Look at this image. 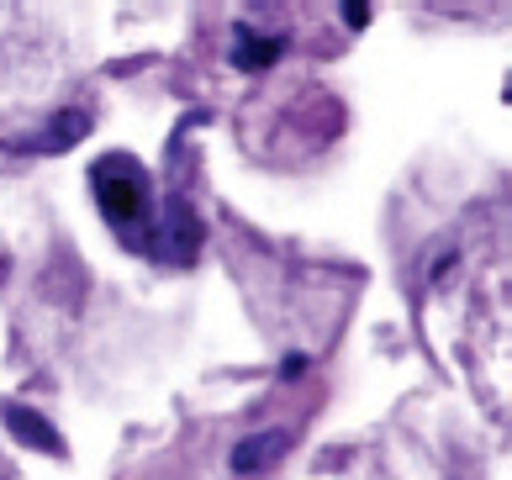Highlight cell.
<instances>
[{"label":"cell","mask_w":512,"mask_h":480,"mask_svg":"<svg viewBox=\"0 0 512 480\" xmlns=\"http://www.w3.org/2000/svg\"><path fill=\"white\" fill-rule=\"evenodd\" d=\"M280 375H286V380H296V375H307V354H291L286 364H280Z\"/></svg>","instance_id":"cell-7"},{"label":"cell","mask_w":512,"mask_h":480,"mask_svg":"<svg viewBox=\"0 0 512 480\" xmlns=\"http://www.w3.org/2000/svg\"><path fill=\"white\" fill-rule=\"evenodd\" d=\"M0 422H6V433L16 438V444H27V449H37V454H53V459L64 454L59 428H53L43 412L22 407V401H0Z\"/></svg>","instance_id":"cell-3"},{"label":"cell","mask_w":512,"mask_h":480,"mask_svg":"<svg viewBox=\"0 0 512 480\" xmlns=\"http://www.w3.org/2000/svg\"><path fill=\"white\" fill-rule=\"evenodd\" d=\"M90 185H96L101 211H106L111 227L132 233V227L143 222V211H148V175H143V164H132L127 153H111V159H101L96 169H90Z\"/></svg>","instance_id":"cell-1"},{"label":"cell","mask_w":512,"mask_h":480,"mask_svg":"<svg viewBox=\"0 0 512 480\" xmlns=\"http://www.w3.org/2000/svg\"><path fill=\"white\" fill-rule=\"evenodd\" d=\"M159 243H164V254L175 259V264H196V254H201V222H196L191 201H180V196L164 201Z\"/></svg>","instance_id":"cell-2"},{"label":"cell","mask_w":512,"mask_h":480,"mask_svg":"<svg viewBox=\"0 0 512 480\" xmlns=\"http://www.w3.org/2000/svg\"><path fill=\"white\" fill-rule=\"evenodd\" d=\"M344 22H349V27H365V22H370V6H354V0H349V6H344Z\"/></svg>","instance_id":"cell-8"},{"label":"cell","mask_w":512,"mask_h":480,"mask_svg":"<svg viewBox=\"0 0 512 480\" xmlns=\"http://www.w3.org/2000/svg\"><path fill=\"white\" fill-rule=\"evenodd\" d=\"M280 59V37H259L249 32V27H238V48H233V64H243V69H264V64H275Z\"/></svg>","instance_id":"cell-6"},{"label":"cell","mask_w":512,"mask_h":480,"mask_svg":"<svg viewBox=\"0 0 512 480\" xmlns=\"http://www.w3.org/2000/svg\"><path fill=\"white\" fill-rule=\"evenodd\" d=\"M85 132H90V117H85V111H64V117L53 122L48 138H37V143H27V148H37V153H59V148H69V143H80Z\"/></svg>","instance_id":"cell-5"},{"label":"cell","mask_w":512,"mask_h":480,"mask_svg":"<svg viewBox=\"0 0 512 480\" xmlns=\"http://www.w3.org/2000/svg\"><path fill=\"white\" fill-rule=\"evenodd\" d=\"M291 438L280 433V428H264V433H249V438H238V449H233V470L238 475H254V470H264L270 459L286 449Z\"/></svg>","instance_id":"cell-4"}]
</instances>
